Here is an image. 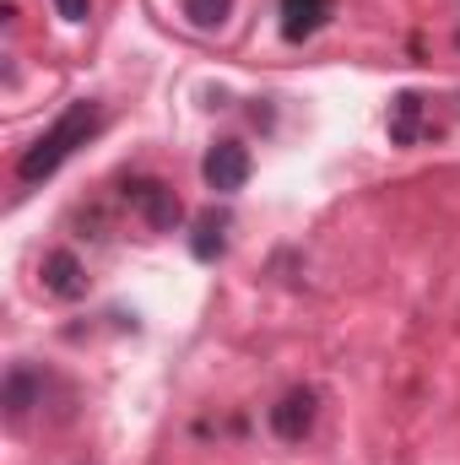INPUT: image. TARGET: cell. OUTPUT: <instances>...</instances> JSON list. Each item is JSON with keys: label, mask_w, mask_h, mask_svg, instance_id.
<instances>
[{"label": "cell", "mask_w": 460, "mask_h": 465, "mask_svg": "<svg viewBox=\"0 0 460 465\" xmlns=\"http://www.w3.org/2000/svg\"><path fill=\"white\" fill-rule=\"evenodd\" d=\"M125 201H130V212H135L152 232H174L185 223V201H179L174 184H163V179H130V184H125Z\"/></svg>", "instance_id": "cell-3"}, {"label": "cell", "mask_w": 460, "mask_h": 465, "mask_svg": "<svg viewBox=\"0 0 460 465\" xmlns=\"http://www.w3.org/2000/svg\"><path fill=\"white\" fill-rule=\"evenodd\" d=\"M315 417H320V395H315L309 384L287 390V395L265 411V422H271V433H276L282 444H304V439L315 433Z\"/></svg>", "instance_id": "cell-5"}, {"label": "cell", "mask_w": 460, "mask_h": 465, "mask_svg": "<svg viewBox=\"0 0 460 465\" xmlns=\"http://www.w3.org/2000/svg\"><path fill=\"white\" fill-rule=\"evenodd\" d=\"M104 124H109V114H104L98 98L65 104L49 130H38V135L22 146V157H16V184H44V179H55V173L76 157V146H87Z\"/></svg>", "instance_id": "cell-1"}, {"label": "cell", "mask_w": 460, "mask_h": 465, "mask_svg": "<svg viewBox=\"0 0 460 465\" xmlns=\"http://www.w3.org/2000/svg\"><path fill=\"white\" fill-rule=\"evenodd\" d=\"M249 146L244 141H212L206 146V157H201V179H206V190H217V195H238L244 184H249Z\"/></svg>", "instance_id": "cell-4"}, {"label": "cell", "mask_w": 460, "mask_h": 465, "mask_svg": "<svg viewBox=\"0 0 460 465\" xmlns=\"http://www.w3.org/2000/svg\"><path fill=\"white\" fill-rule=\"evenodd\" d=\"M38 401H44V373H38L33 362H11V368H5V390H0L5 417H11V422H22Z\"/></svg>", "instance_id": "cell-7"}, {"label": "cell", "mask_w": 460, "mask_h": 465, "mask_svg": "<svg viewBox=\"0 0 460 465\" xmlns=\"http://www.w3.org/2000/svg\"><path fill=\"white\" fill-rule=\"evenodd\" d=\"M55 16L60 22H87L93 16V0H55Z\"/></svg>", "instance_id": "cell-11"}, {"label": "cell", "mask_w": 460, "mask_h": 465, "mask_svg": "<svg viewBox=\"0 0 460 465\" xmlns=\"http://www.w3.org/2000/svg\"><path fill=\"white\" fill-rule=\"evenodd\" d=\"M223 249H228V217H217V212L195 217V238H190V254H195L201 265H212V260H223Z\"/></svg>", "instance_id": "cell-9"}, {"label": "cell", "mask_w": 460, "mask_h": 465, "mask_svg": "<svg viewBox=\"0 0 460 465\" xmlns=\"http://www.w3.org/2000/svg\"><path fill=\"white\" fill-rule=\"evenodd\" d=\"M38 282H44V292H49V298H60V303L87 298V265H82L71 249H49V254H44Z\"/></svg>", "instance_id": "cell-6"}, {"label": "cell", "mask_w": 460, "mask_h": 465, "mask_svg": "<svg viewBox=\"0 0 460 465\" xmlns=\"http://www.w3.org/2000/svg\"><path fill=\"white\" fill-rule=\"evenodd\" d=\"M434 104L439 98H428V93H395L390 98V114H385V124H390V141L395 146H423V141H439L455 119H439L434 114Z\"/></svg>", "instance_id": "cell-2"}, {"label": "cell", "mask_w": 460, "mask_h": 465, "mask_svg": "<svg viewBox=\"0 0 460 465\" xmlns=\"http://www.w3.org/2000/svg\"><path fill=\"white\" fill-rule=\"evenodd\" d=\"M228 16H233V0H185V22H190V27H201V33L223 27Z\"/></svg>", "instance_id": "cell-10"}, {"label": "cell", "mask_w": 460, "mask_h": 465, "mask_svg": "<svg viewBox=\"0 0 460 465\" xmlns=\"http://www.w3.org/2000/svg\"><path fill=\"white\" fill-rule=\"evenodd\" d=\"M276 11H282V38L287 44H304V38H315L331 22L336 0H276Z\"/></svg>", "instance_id": "cell-8"}]
</instances>
